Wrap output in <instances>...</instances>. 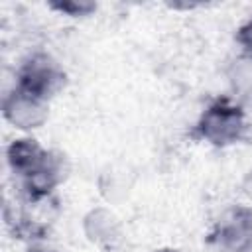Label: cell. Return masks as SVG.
<instances>
[{
  "label": "cell",
  "instance_id": "4fadbf2b",
  "mask_svg": "<svg viewBox=\"0 0 252 252\" xmlns=\"http://www.w3.org/2000/svg\"><path fill=\"white\" fill-rule=\"evenodd\" d=\"M152 252H179V250L173 246H159V248H154Z\"/></svg>",
  "mask_w": 252,
  "mask_h": 252
},
{
  "label": "cell",
  "instance_id": "5b68a950",
  "mask_svg": "<svg viewBox=\"0 0 252 252\" xmlns=\"http://www.w3.org/2000/svg\"><path fill=\"white\" fill-rule=\"evenodd\" d=\"M65 179V159L57 152H49V158L30 175L16 181L20 197L26 205H41L47 203L57 187Z\"/></svg>",
  "mask_w": 252,
  "mask_h": 252
},
{
  "label": "cell",
  "instance_id": "8992f818",
  "mask_svg": "<svg viewBox=\"0 0 252 252\" xmlns=\"http://www.w3.org/2000/svg\"><path fill=\"white\" fill-rule=\"evenodd\" d=\"M81 230L87 242L100 252H122L124 248V228L110 207L98 205L89 209L81 219Z\"/></svg>",
  "mask_w": 252,
  "mask_h": 252
},
{
  "label": "cell",
  "instance_id": "9c48e42d",
  "mask_svg": "<svg viewBox=\"0 0 252 252\" xmlns=\"http://www.w3.org/2000/svg\"><path fill=\"white\" fill-rule=\"evenodd\" d=\"M47 8L67 18H89L96 12L98 6L89 0H57V2H49Z\"/></svg>",
  "mask_w": 252,
  "mask_h": 252
},
{
  "label": "cell",
  "instance_id": "30bf717a",
  "mask_svg": "<svg viewBox=\"0 0 252 252\" xmlns=\"http://www.w3.org/2000/svg\"><path fill=\"white\" fill-rule=\"evenodd\" d=\"M234 43L238 45V51L252 53V14L246 16L234 30Z\"/></svg>",
  "mask_w": 252,
  "mask_h": 252
},
{
  "label": "cell",
  "instance_id": "277c9868",
  "mask_svg": "<svg viewBox=\"0 0 252 252\" xmlns=\"http://www.w3.org/2000/svg\"><path fill=\"white\" fill-rule=\"evenodd\" d=\"M2 118L18 132L32 134L49 118V102L12 85L2 96Z\"/></svg>",
  "mask_w": 252,
  "mask_h": 252
},
{
  "label": "cell",
  "instance_id": "3957f363",
  "mask_svg": "<svg viewBox=\"0 0 252 252\" xmlns=\"http://www.w3.org/2000/svg\"><path fill=\"white\" fill-rule=\"evenodd\" d=\"M207 242L219 252H252V205L230 203L213 219Z\"/></svg>",
  "mask_w": 252,
  "mask_h": 252
},
{
  "label": "cell",
  "instance_id": "52a82bcc",
  "mask_svg": "<svg viewBox=\"0 0 252 252\" xmlns=\"http://www.w3.org/2000/svg\"><path fill=\"white\" fill-rule=\"evenodd\" d=\"M49 152L45 146L39 144V140H35L30 134H22L14 140H10V144L6 146V165L10 169V173L18 179L30 175L32 171H35L47 158Z\"/></svg>",
  "mask_w": 252,
  "mask_h": 252
},
{
  "label": "cell",
  "instance_id": "ba28073f",
  "mask_svg": "<svg viewBox=\"0 0 252 252\" xmlns=\"http://www.w3.org/2000/svg\"><path fill=\"white\" fill-rule=\"evenodd\" d=\"M228 94L242 100L252 96V53L238 51L224 65Z\"/></svg>",
  "mask_w": 252,
  "mask_h": 252
},
{
  "label": "cell",
  "instance_id": "7a4b0ae2",
  "mask_svg": "<svg viewBox=\"0 0 252 252\" xmlns=\"http://www.w3.org/2000/svg\"><path fill=\"white\" fill-rule=\"evenodd\" d=\"M14 85L49 102L65 89L67 73L51 53L32 51L18 63L14 73Z\"/></svg>",
  "mask_w": 252,
  "mask_h": 252
},
{
  "label": "cell",
  "instance_id": "8fae6325",
  "mask_svg": "<svg viewBox=\"0 0 252 252\" xmlns=\"http://www.w3.org/2000/svg\"><path fill=\"white\" fill-rule=\"evenodd\" d=\"M240 191H242V195L246 197V203L252 205V165L244 171V175H242V179H240Z\"/></svg>",
  "mask_w": 252,
  "mask_h": 252
},
{
  "label": "cell",
  "instance_id": "7c38bea8",
  "mask_svg": "<svg viewBox=\"0 0 252 252\" xmlns=\"http://www.w3.org/2000/svg\"><path fill=\"white\" fill-rule=\"evenodd\" d=\"M30 250H33V252H61V250H55V248H45L41 244H33V246H30Z\"/></svg>",
  "mask_w": 252,
  "mask_h": 252
},
{
  "label": "cell",
  "instance_id": "6da1fadb",
  "mask_svg": "<svg viewBox=\"0 0 252 252\" xmlns=\"http://www.w3.org/2000/svg\"><path fill=\"white\" fill-rule=\"evenodd\" d=\"M248 130L250 122L242 100L232 94H217L207 100L191 124L189 136L195 142L222 150L240 144L248 136Z\"/></svg>",
  "mask_w": 252,
  "mask_h": 252
}]
</instances>
